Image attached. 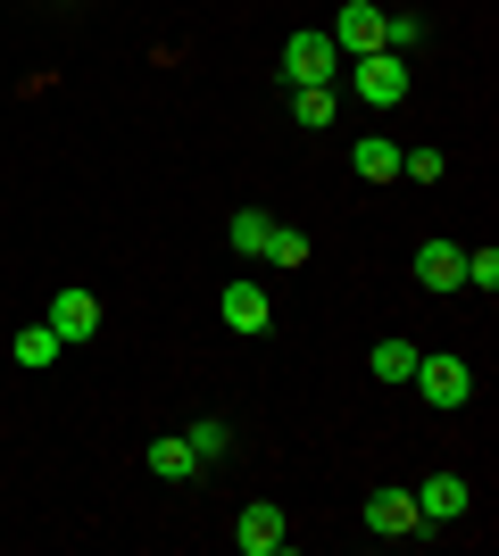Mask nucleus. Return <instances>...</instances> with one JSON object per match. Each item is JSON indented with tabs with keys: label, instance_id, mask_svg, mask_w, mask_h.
I'll return each instance as SVG.
<instances>
[{
	"label": "nucleus",
	"instance_id": "0eeeda50",
	"mask_svg": "<svg viewBox=\"0 0 499 556\" xmlns=\"http://www.w3.org/2000/svg\"><path fill=\"white\" fill-rule=\"evenodd\" d=\"M42 325H50V332H59V341L75 349V341H92V332H100V300H92V291H59Z\"/></svg>",
	"mask_w": 499,
	"mask_h": 556
},
{
	"label": "nucleus",
	"instance_id": "412c9836",
	"mask_svg": "<svg viewBox=\"0 0 499 556\" xmlns=\"http://www.w3.org/2000/svg\"><path fill=\"white\" fill-rule=\"evenodd\" d=\"M466 282H475L483 300L499 291V250H491V241H483V250H466Z\"/></svg>",
	"mask_w": 499,
	"mask_h": 556
},
{
	"label": "nucleus",
	"instance_id": "ddd939ff",
	"mask_svg": "<svg viewBox=\"0 0 499 556\" xmlns=\"http://www.w3.org/2000/svg\"><path fill=\"white\" fill-rule=\"evenodd\" d=\"M266 266H309V232H300V225H266Z\"/></svg>",
	"mask_w": 499,
	"mask_h": 556
},
{
	"label": "nucleus",
	"instance_id": "39448f33",
	"mask_svg": "<svg viewBox=\"0 0 499 556\" xmlns=\"http://www.w3.org/2000/svg\"><path fill=\"white\" fill-rule=\"evenodd\" d=\"M366 532L416 540V532H425V515H416V498H408V490H375V498H366Z\"/></svg>",
	"mask_w": 499,
	"mask_h": 556
},
{
	"label": "nucleus",
	"instance_id": "a211bd4d",
	"mask_svg": "<svg viewBox=\"0 0 499 556\" xmlns=\"http://www.w3.org/2000/svg\"><path fill=\"white\" fill-rule=\"evenodd\" d=\"M59 349H67L59 332H50V325H34V332H17V366H25V374H42L50 357H59Z\"/></svg>",
	"mask_w": 499,
	"mask_h": 556
},
{
	"label": "nucleus",
	"instance_id": "6ab92c4d",
	"mask_svg": "<svg viewBox=\"0 0 499 556\" xmlns=\"http://www.w3.org/2000/svg\"><path fill=\"white\" fill-rule=\"evenodd\" d=\"M266 225H275L266 208H241V216H234V250H241V257H259V250H266Z\"/></svg>",
	"mask_w": 499,
	"mask_h": 556
},
{
	"label": "nucleus",
	"instance_id": "20e7f679",
	"mask_svg": "<svg viewBox=\"0 0 499 556\" xmlns=\"http://www.w3.org/2000/svg\"><path fill=\"white\" fill-rule=\"evenodd\" d=\"M333 50H341V59H366V50H383V9H375V0H350V9L333 17Z\"/></svg>",
	"mask_w": 499,
	"mask_h": 556
},
{
	"label": "nucleus",
	"instance_id": "f03ea898",
	"mask_svg": "<svg viewBox=\"0 0 499 556\" xmlns=\"http://www.w3.org/2000/svg\"><path fill=\"white\" fill-rule=\"evenodd\" d=\"M408 382H416V399H425V407H441V416L475 399V374H466V357H425V349H416V374H408Z\"/></svg>",
	"mask_w": 499,
	"mask_h": 556
},
{
	"label": "nucleus",
	"instance_id": "2eb2a0df",
	"mask_svg": "<svg viewBox=\"0 0 499 556\" xmlns=\"http://www.w3.org/2000/svg\"><path fill=\"white\" fill-rule=\"evenodd\" d=\"M291 116H300V125H333V116H341L333 84H300V92H291Z\"/></svg>",
	"mask_w": 499,
	"mask_h": 556
},
{
	"label": "nucleus",
	"instance_id": "6e6552de",
	"mask_svg": "<svg viewBox=\"0 0 499 556\" xmlns=\"http://www.w3.org/2000/svg\"><path fill=\"white\" fill-rule=\"evenodd\" d=\"M234 540H241V556H284V507H266V498H259V507H241V523H234Z\"/></svg>",
	"mask_w": 499,
	"mask_h": 556
},
{
	"label": "nucleus",
	"instance_id": "423d86ee",
	"mask_svg": "<svg viewBox=\"0 0 499 556\" xmlns=\"http://www.w3.org/2000/svg\"><path fill=\"white\" fill-rule=\"evenodd\" d=\"M216 316H225V332H266L275 325V307H266L259 282H225V291H216Z\"/></svg>",
	"mask_w": 499,
	"mask_h": 556
},
{
	"label": "nucleus",
	"instance_id": "9b49d317",
	"mask_svg": "<svg viewBox=\"0 0 499 556\" xmlns=\"http://www.w3.org/2000/svg\"><path fill=\"white\" fill-rule=\"evenodd\" d=\"M350 166H358V184H400V141L366 134V141L350 150Z\"/></svg>",
	"mask_w": 499,
	"mask_h": 556
},
{
	"label": "nucleus",
	"instance_id": "dca6fc26",
	"mask_svg": "<svg viewBox=\"0 0 499 556\" xmlns=\"http://www.w3.org/2000/svg\"><path fill=\"white\" fill-rule=\"evenodd\" d=\"M416 42H425V17H408V9H383V50L416 59Z\"/></svg>",
	"mask_w": 499,
	"mask_h": 556
},
{
	"label": "nucleus",
	"instance_id": "7ed1b4c3",
	"mask_svg": "<svg viewBox=\"0 0 499 556\" xmlns=\"http://www.w3.org/2000/svg\"><path fill=\"white\" fill-rule=\"evenodd\" d=\"M341 50H333V34H291L284 42V84L300 92V84H341Z\"/></svg>",
	"mask_w": 499,
	"mask_h": 556
},
{
	"label": "nucleus",
	"instance_id": "f8f14e48",
	"mask_svg": "<svg viewBox=\"0 0 499 556\" xmlns=\"http://www.w3.org/2000/svg\"><path fill=\"white\" fill-rule=\"evenodd\" d=\"M150 473H159V482H191V473H200V457L184 448V432H175V441H150Z\"/></svg>",
	"mask_w": 499,
	"mask_h": 556
},
{
	"label": "nucleus",
	"instance_id": "f257e3e1",
	"mask_svg": "<svg viewBox=\"0 0 499 556\" xmlns=\"http://www.w3.org/2000/svg\"><path fill=\"white\" fill-rule=\"evenodd\" d=\"M350 92L366 100V109H400L408 92H416V59H400V50H366V59H350Z\"/></svg>",
	"mask_w": 499,
	"mask_h": 556
},
{
	"label": "nucleus",
	"instance_id": "aec40b11",
	"mask_svg": "<svg viewBox=\"0 0 499 556\" xmlns=\"http://www.w3.org/2000/svg\"><path fill=\"white\" fill-rule=\"evenodd\" d=\"M400 175H408V184H441L450 159H441V150H400Z\"/></svg>",
	"mask_w": 499,
	"mask_h": 556
},
{
	"label": "nucleus",
	"instance_id": "1a4fd4ad",
	"mask_svg": "<svg viewBox=\"0 0 499 556\" xmlns=\"http://www.w3.org/2000/svg\"><path fill=\"white\" fill-rule=\"evenodd\" d=\"M408 498H416V515H425V523H458V515H466V482H458V473H425Z\"/></svg>",
	"mask_w": 499,
	"mask_h": 556
},
{
	"label": "nucleus",
	"instance_id": "9d476101",
	"mask_svg": "<svg viewBox=\"0 0 499 556\" xmlns=\"http://www.w3.org/2000/svg\"><path fill=\"white\" fill-rule=\"evenodd\" d=\"M416 282H425V291H458V282H466V250H458V241H425V250H416Z\"/></svg>",
	"mask_w": 499,
	"mask_h": 556
},
{
	"label": "nucleus",
	"instance_id": "f3484780",
	"mask_svg": "<svg viewBox=\"0 0 499 556\" xmlns=\"http://www.w3.org/2000/svg\"><path fill=\"white\" fill-rule=\"evenodd\" d=\"M184 448H191V457H200V465H216V457H225V448H234V432H225V424H216V416H200V424H191V432H184Z\"/></svg>",
	"mask_w": 499,
	"mask_h": 556
},
{
	"label": "nucleus",
	"instance_id": "4468645a",
	"mask_svg": "<svg viewBox=\"0 0 499 556\" xmlns=\"http://www.w3.org/2000/svg\"><path fill=\"white\" fill-rule=\"evenodd\" d=\"M366 366H375V382H408V374H416V341H375Z\"/></svg>",
	"mask_w": 499,
	"mask_h": 556
}]
</instances>
